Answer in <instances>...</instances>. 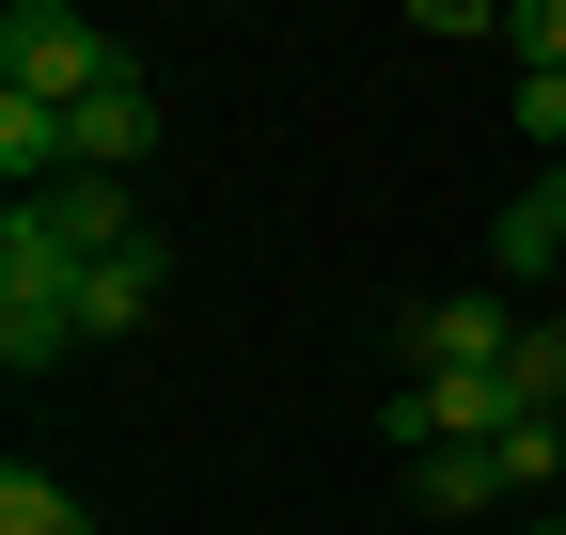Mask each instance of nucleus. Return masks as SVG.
Segmentation results:
<instances>
[{"instance_id":"nucleus-9","label":"nucleus","mask_w":566,"mask_h":535,"mask_svg":"<svg viewBox=\"0 0 566 535\" xmlns=\"http://www.w3.org/2000/svg\"><path fill=\"white\" fill-rule=\"evenodd\" d=\"M504 378H520V410H566V315L520 331V363H504Z\"/></svg>"},{"instance_id":"nucleus-1","label":"nucleus","mask_w":566,"mask_h":535,"mask_svg":"<svg viewBox=\"0 0 566 535\" xmlns=\"http://www.w3.org/2000/svg\"><path fill=\"white\" fill-rule=\"evenodd\" d=\"M111 32L80 17V0H17V17H0V95H48V111H80L95 80H111Z\"/></svg>"},{"instance_id":"nucleus-10","label":"nucleus","mask_w":566,"mask_h":535,"mask_svg":"<svg viewBox=\"0 0 566 535\" xmlns=\"http://www.w3.org/2000/svg\"><path fill=\"white\" fill-rule=\"evenodd\" d=\"M520 143H535V158H566V80H520Z\"/></svg>"},{"instance_id":"nucleus-11","label":"nucleus","mask_w":566,"mask_h":535,"mask_svg":"<svg viewBox=\"0 0 566 535\" xmlns=\"http://www.w3.org/2000/svg\"><path fill=\"white\" fill-rule=\"evenodd\" d=\"M535 535H566V520H535Z\"/></svg>"},{"instance_id":"nucleus-2","label":"nucleus","mask_w":566,"mask_h":535,"mask_svg":"<svg viewBox=\"0 0 566 535\" xmlns=\"http://www.w3.org/2000/svg\"><path fill=\"white\" fill-rule=\"evenodd\" d=\"M63 126H80V174H111V189H126L142 158H158V63L126 48V63H111V80H95L80 111H63Z\"/></svg>"},{"instance_id":"nucleus-7","label":"nucleus","mask_w":566,"mask_h":535,"mask_svg":"<svg viewBox=\"0 0 566 535\" xmlns=\"http://www.w3.org/2000/svg\"><path fill=\"white\" fill-rule=\"evenodd\" d=\"M0 535H95V504L63 489V473H32V457H17V473H0Z\"/></svg>"},{"instance_id":"nucleus-3","label":"nucleus","mask_w":566,"mask_h":535,"mask_svg":"<svg viewBox=\"0 0 566 535\" xmlns=\"http://www.w3.org/2000/svg\"><path fill=\"white\" fill-rule=\"evenodd\" d=\"M158 284H174V252H158V237L95 252V268H80V331H95V347H111V331H142V315H158Z\"/></svg>"},{"instance_id":"nucleus-5","label":"nucleus","mask_w":566,"mask_h":535,"mask_svg":"<svg viewBox=\"0 0 566 535\" xmlns=\"http://www.w3.org/2000/svg\"><path fill=\"white\" fill-rule=\"evenodd\" d=\"M409 489H424V520H488V504H504L488 441H424V457H409Z\"/></svg>"},{"instance_id":"nucleus-8","label":"nucleus","mask_w":566,"mask_h":535,"mask_svg":"<svg viewBox=\"0 0 566 535\" xmlns=\"http://www.w3.org/2000/svg\"><path fill=\"white\" fill-rule=\"evenodd\" d=\"M504 48H520V80H566V0H504Z\"/></svg>"},{"instance_id":"nucleus-4","label":"nucleus","mask_w":566,"mask_h":535,"mask_svg":"<svg viewBox=\"0 0 566 535\" xmlns=\"http://www.w3.org/2000/svg\"><path fill=\"white\" fill-rule=\"evenodd\" d=\"M488 268H504V284H551L566 268V174H535L504 221H488Z\"/></svg>"},{"instance_id":"nucleus-6","label":"nucleus","mask_w":566,"mask_h":535,"mask_svg":"<svg viewBox=\"0 0 566 535\" xmlns=\"http://www.w3.org/2000/svg\"><path fill=\"white\" fill-rule=\"evenodd\" d=\"M488 473H504V504H535V520H551V489H566V426H551V410H520L504 441H488Z\"/></svg>"}]
</instances>
